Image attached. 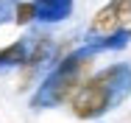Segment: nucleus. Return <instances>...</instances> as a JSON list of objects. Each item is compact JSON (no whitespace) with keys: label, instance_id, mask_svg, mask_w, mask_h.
Segmentation results:
<instances>
[{"label":"nucleus","instance_id":"obj_4","mask_svg":"<svg viewBox=\"0 0 131 123\" xmlns=\"http://www.w3.org/2000/svg\"><path fill=\"white\" fill-rule=\"evenodd\" d=\"M45 62H53V39L50 36H34L31 39V48H28V56L23 62V73H20V90H25L34 84V78L39 75L42 64Z\"/></svg>","mask_w":131,"mask_h":123},{"label":"nucleus","instance_id":"obj_5","mask_svg":"<svg viewBox=\"0 0 131 123\" xmlns=\"http://www.w3.org/2000/svg\"><path fill=\"white\" fill-rule=\"evenodd\" d=\"M36 8L42 23H59L73 11V0H36Z\"/></svg>","mask_w":131,"mask_h":123},{"label":"nucleus","instance_id":"obj_1","mask_svg":"<svg viewBox=\"0 0 131 123\" xmlns=\"http://www.w3.org/2000/svg\"><path fill=\"white\" fill-rule=\"evenodd\" d=\"M128 95H131V67L126 62H117L89 75V81L75 92L70 109L78 120H98L106 112L117 109Z\"/></svg>","mask_w":131,"mask_h":123},{"label":"nucleus","instance_id":"obj_3","mask_svg":"<svg viewBox=\"0 0 131 123\" xmlns=\"http://www.w3.org/2000/svg\"><path fill=\"white\" fill-rule=\"evenodd\" d=\"M131 36V0H109L86 25V42L92 50H109L126 45Z\"/></svg>","mask_w":131,"mask_h":123},{"label":"nucleus","instance_id":"obj_8","mask_svg":"<svg viewBox=\"0 0 131 123\" xmlns=\"http://www.w3.org/2000/svg\"><path fill=\"white\" fill-rule=\"evenodd\" d=\"M14 3L11 0H0V23H3V14H8V8H11Z\"/></svg>","mask_w":131,"mask_h":123},{"label":"nucleus","instance_id":"obj_7","mask_svg":"<svg viewBox=\"0 0 131 123\" xmlns=\"http://www.w3.org/2000/svg\"><path fill=\"white\" fill-rule=\"evenodd\" d=\"M39 20V8H36V0H25V3H17L14 6V23L17 25H28Z\"/></svg>","mask_w":131,"mask_h":123},{"label":"nucleus","instance_id":"obj_6","mask_svg":"<svg viewBox=\"0 0 131 123\" xmlns=\"http://www.w3.org/2000/svg\"><path fill=\"white\" fill-rule=\"evenodd\" d=\"M28 48H31V42H25V39H17L11 45L0 48V70H6V67H23V62L28 56Z\"/></svg>","mask_w":131,"mask_h":123},{"label":"nucleus","instance_id":"obj_2","mask_svg":"<svg viewBox=\"0 0 131 123\" xmlns=\"http://www.w3.org/2000/svg\"><path fill=\"white\" fill-rule=\"evenodd\" d=\"M92 62H95V50H75L73 56H67L64 62L53 64V70L36 87L34 98H31V109H53L61 103H73L75 92L89 81L92 75Z\"/></svg>","mask_w":131,"mask_h":123}]
</instances>
